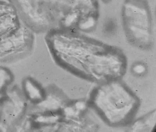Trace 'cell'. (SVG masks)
Masks as SVG:
<instances>
[{"mask_svg": "<svg viewBox=\"0 0 156 132\" xmlns=\"http://www.w3.org/2000/svg\"><path fill=\"white\" fill-rule=\"evenodd\" d=\"M25 26L42 33L76 22L90 0H9Z\"/></svg>", "mask_w": 156, "mask_h": 132, "instance_id": "6da1fadb", "label": "cell"}, {"mask_svg": "<svg viewBox=\"0 0 156 132\" xmlns=\"http://www.w3.org/2000/svg\"><path fill=\"white\" fill-rule=\"evenodd\" d=\"M122 19L133 38L142 42L149 41L151 27V15L144 0H126L122 10Z\"/></svg>", "mask_w": 156, "mask_h": 132, "instance_id": "7a4b0ae2", "label": "cell"}, {"mask_svg": "<svg viewBox=\"0 0 156 132\" xmlns=\"http://www.w3.org/2000/svg\"><path fill=\"white\" fill-rule=\"evenodd\" d=\"M32 31L24 24L14 32L0 38V57L27 51L33 44Z\"/></svg>", "mask_w": 156, "mask_h": 132, "instance_id": "3957f363", "label": "cell"}, {"mask_svg": "<svg viewBox=\"0 0 156 132\" xmlns=\"http://www.w3.org/2000/svg\"><path fill=\"white\" fill-rule=\"evenodd\" d=\"M23 24L14 6L9 1L0 0V38L14 32Z\"/></svg>", "mask_w": 156, "mask_h": 132, "instance_id": "277c9868", "label": "cell"}, {"mask_svg": "<svg viewBox=\"0 0 156 132\" xmlns=\"http://www.w3.org/2000/svg\"><path fill=\"white\" fill-rule=\"evenodd\" d=\"M23 90L26 98L34 104L41 101L46 95L41 86L36 81L30 78L24 80Z\"/></svg>", "mask_w": 156, "mask_h": 132, "instance_id": "5b68a950", "label": "cell"}, {"mask_svg": "<svg viewBox=\"0 0 156 132\" xmlns=\"http://www.w3.org/2000/svg\"><path fill=\"white\" fill-rule=\"evenodd\" d=\"M156 114H151L145 118L137 121L132 126V131L136 132L149 131L154 127L156 122Z\"/></svg>", "mask_w": 156, "mask_h": 132, "instance_id": "8992f818", "label": "cell"}, {"mask_svg": "<svg viewBox=\"0 0 156 132\" xmlns=\"http://www.w3.org/2000/svg\"><path fill=\"white\" fill-rule=\"evenodd\" d=\"M12 77L9 71L5 68H0V92L10 84Z\"/></svg>", "mask_w": 156, "mask_h": 132, "instance_id": "52a82bcc", "label": "cell"}, {"mask_svg": "<svg viewBox=\"0 0 156 132\" xmlns=\"http://www.w3.org/2000/svg\"><path fill=\"white\" fill-rule=\"evenodd\" d=\"M79 111H77L76 109V108H73V107H66L64 110V114L68 117H71V116H76L78 114V112Z\"/></svg>", "mask_w": 156, "mask_h": 132, "instance_id": "ba28073f", "label": "cell"}, {"mask_svg": "<svg viewBox=\"0 0 156 132\" xmlns=\"http://www.w3.org/2000/svg\"><path fill=\"white\" fill-rule=\"evenodd\" d=\"M133 70L136 74H141L145 72L146 68L143 64H137L134 66Z\"/></svg>", "mask_w": 156, "mask_h": 132, "instance_id": "9c48e42d", "label": "cell"}, {"mask_svg": "<svg viewBox=\"0 0 156 132\" xmlns=\"http://www.w3.org/2000/svg\"><path fill=\"white\" fill-rule=\"evenodd\" d=\"M75 108L78 111H83L86 108V104L83 102L78 101L75 105Z\"/></svg>", "mask_w": 156, "mask_h": 132, "instance_id": "30bf717a", "label": "cell"}, {"mask_svg": "<svg viewBox=\"0 0 156 132\" xmlns=\"http://www.w3.org/2000/svg\"><path fill=\"white\" fill-rule=\"evenodd\" d=\"M5 95L3 93L0 92V103H1L4 100Z\"/></svg>", "mask_w": 156, "mask_h": 132, "instance_id": "8fae6325", "label": "cell"}]
</instances>
